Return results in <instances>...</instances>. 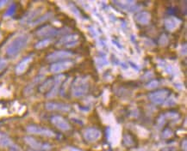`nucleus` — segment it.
Here are the masks:
<instances>
[{"label": "nucleus", "mask_w": 187, "mask_h": 151, "mask_svg": "<svg viewBox=\"0 0 187 151\" xmlns=\"http://www.w3.org/2000/svg\"><path fill=\"white\" fill-rule=\"evenodd\" d=\"M79 39V36L77 34H69L62 37L60 40L59 43L57 46H73L78 43L77 41Z\"/></svg>", "instance_id": "ddd939ff"}, {"label": "nucleus", "mask_w": 187, "mask_h": 151, "mask_svg": "<svg viewBox=\"0 0 187 151\" xmlns=\"http://www.w3.org/2000/svg\"><path fill=\"white\" fill-rule=\"evenodd\" d=\"M84 137L86 140L90 143H95L101 137V131L97 128L93 127L87 128L84 131Z\"/></svg>", "instance_id": "0eeeda50"}, {"label": "nucleus", "mask_w": 187, "mask_h": 151, "mask_svg": "<svg viewBox=\"0 0 187 151\" xmlns=\"http://www.w3.org/2000/svg\"><path fill=\"white\" fill-rule=\"evenodd\" d=\"M169 90H167V89H161V90H158V91L150 93L148 95V98L153 104L161 105L169 97Z\"/></svg>", "instance_id": "7ed1b4c3"}, {"label": "nucleus", "mask_w": 187, "mask_h": 151, "mask_svg": "<svg viewBox=\"0 0 187 151\" xmlns=\"http://www.w3.org/2000/svg\"><path fill=\"white\" fill-rule=\"evenodd\" d=\"M65 79V76L64 75H59L56 76L55 78L54 79V84L51 89L49 90V93L47 94V97L48 98H54L56 95L58 94L60 90V87L61 85V82L64 81Z\"/></svg>", "instance_id": "9d476101"}, {"label": "nucleus", "mask_w": 187, "mask_h": 151, "mask_svg": "<svg viewBox=\"0 0 187 151\" xmlns=\"http://www.w3.org/2000/svg\"><path fill=\"white\" fill-rule=\"evenodd\" d=\"M29 38L27 34L18 35L11 41L6 49V53L10 57H15L27 46Z\"/></svg>", "instance_id": "f257e3e1"}, {"label": "nucleus", "mask_w": 187, "mask_h": 151, "mask_svg": "<svg viewBox=\"0 0 187 151\" xmlns=\"http://www.w3.org/2000/svg\"><path fill=\"white\" fill-rule=\"evenodd\" d=\"M59 33V31L57 30L55 27H51L49 25L44 26L42 28H40L39 30H37L36 34L40 36V37H47V36H54Z\"/></svg>", "instance_id": "4468645a"}, {"label": "nucleus", "mask_w": 187, "mask_h": 151, "mask_svg": "<svg viewBox=\"0 0 187 151\" xmlns=\"http://www.w3.org/2000/svg\"><path fill=\"white\" fill-rule=\"evenodd\" d=\"M24 141L26 144L29 145L32 149H34L35 150H49L51 149V146L48 144H43L40 141L36 140L34 137H25Z\"/></svg>", "instance_id": "39448f33"}, {"label": "nucleus", "mask_w": 187, "mask_h": 151, "mask_svg": "<svg viewBox=\"0 0 187 151\" xmlns=\"http://www.w3.org/2000/svg\"><path fill=\"white\" fill-rule=\"evenodd\" d=\"M50 43H51V40H50V39H45V40H43V41L38 42L37 44H35V47L37 48V49H42V48L48 46Z\"/></svg>", "instance_id": "aec40b11"}, {"label": "nucleus", "mask_w": 187, "mask_h": 151, "mask_svg": "<svg viewBox=\"0 0 187 151\" xmlns=\"http://www.w3.org/2000/svg\"><path fill=\"white\" fill-rule=\"evenodd\" d=\"M54 84V79H49L47 80L44 83H42V85L40 88L41 92H45V91H49Z\"/></svg>", "instance_id": "a211bd4d"}, {"label": "nucleus", "mask_w": 187, "mask_h": 151, "mask_svg": "<svg viewBox=\"0 0 187 151\" xmlns=\"http://www.w3.org/2000/svg\"><path fill=\"white\" fill-rule=\"evenodd\" d=\"M37 14H39L38 10H33V11H31L30 13L28 14L27 16H25V17H23V19L21 21L22 23H24V22H29L32 21L35 17H36V16H37Z\"/></svg>", "instance_id": "6ab92c4d"}, {"label": "nucleus", "mask_w": 187, "mask_h": 151, "mask_svg": "<svg viewBox=\"0 0 187 151\" xmlns=\"http://www.w3.org/2000/svg\"><path fill=\"white\" fill-rule=\"evenodd\" d=\"M184 151H186V140L184 141Z\"/></svg>", "instance_id": "bb28decb"}, {"label": "nucleus", "mask_w": 187, "mask_h": 151, "mask_svg": "<svg viewBox=\"0 0 187 151\" xmlns=\"http://www.w3.org/2000/svg\"><path fill=\"white\" fill-rule=\"evenodd\" d=\"M73 54L71 51H56L47 57V59L50 62H55L59 60H63V59H67V58H72Z\"/></svg>", "instance_id": "6e6552de"}, {"label": "nucleus", "mask_w": 187, "mask_h": 151, "mask_svg": "<svg viewBox=\"0 0 187 151\" xmlns=\"http://www.w3.org/2000/svg\"><path fill=\"white\" fill-rule=\"evenodd\" d=\"M29 151H44V150H29Z\"/></svg>", "instance_id": "cd10ccee"}, {"label": "nucleus", "mask_w": 187, "mask_h": 151, "mask_svg": "<svg viewBox=\"0 0 187 151\" xmlns=\"http://www.w3.org/2000/svg\"><path fill=\"white\" fill-rule=\"evenodd\" d=\"M13 145V143L10 137L6 134L0 132V146L1 147H11Z\"/></svg>", "instance_id": "f3484780"}, {"label": "nucleus", "mask_w": 187, "mask_h": 151, "mask_svg": "<svg viewBox=\"0 0 187 151\" xmlns=\"http://www.w3.org/2000/svg\"><path fill=\"white\" fill-rule=\"evenodd\" d=\"M89 90V82L86 78L77 77L72 84V94L74 97L84 96Z\"/></svg>", "instance_id": "f03ea898"}, {"label": "nucleus", "mask_w": 187, "mask_h": 151, "mask_svg": "<svg viewBox=\"0 0 187 151\" xmlns=\"http://www.w3.org/2000/svg\"><path fill=\"white\" fill-rule=\"evenodd\" d=\"M73 65V62L71 60H65V61L57 62V63H54L51 66H50V71L52 73H60V72L65 71L69 70Z\"/></svg>", "instance_id": "423d86ee"}, {"label": "nucleus", "mask_w": 187, "mask_h": 151, "mask_svg": "<svg viewBox=\"0 0 187 151\" xmlns=\"http://www.w3.org/2000/svg\"><path fill=\"white\" fill-rule=\"evenodd\" d=\"M46 109L49 111H60V112H69L71 106L66 103L49 102L46 104Z\"/></svg>", "instance_id": "9b49d317"}, {"label": "nucleus", "mask_w": 187, "mask_h": 151, "mask_svg": "<svg viewBox=\"0 0 187 151\" xmlns=\"http://www.w3.org/2000/svg\"><path fill=\"white\" fill-rule=\"evenodd\" d=\"M6 66H7V61L5 59H3V58L0 59V71L2 70H4Z\"/></svg>", "instance_id": "5701e85b"}, {"label": "nucleus", "mask_w": 187, "mask_h": 151, "mask_svg": "<svg viewBox=\"0 0 187 151\" xmlns=\"http://www.w3.org/2000/svg\"><path fill=\"white\" fill-rule=\"evenodd\" d=\"M69 151H82L79 149H76V148H70Z\"/></svg>", "instance_id": "a878e982"}, {"label": "nucleus", "mask_w": 187, "mask_h": 151, "mask_svg": "<svg viewBox=\"0 0 187 151\" xmlns=\"http://www.w3.org/2000/svg\"><path fill=\"white\" fill-rule=\"evenodd\" d=\"M161 151H176V149L173 147H169V148H165L163 149Z\"/></svg>", "instance_id": "b1692460"}, {"label": "nucleus", "mask_w": 187, "mask_h": 151, "mask_svg": "<svg viewBox=\"0 0 187 151\" xmlns=\"http://www.w3.org/2000/svg\"><path fill=\"white\" fill-rule=\"evenodd\" d=\"M27 131L29 133L35 134V135H41V136H44V137H54L55 136V134L54 133V131L49 130L48 128L45 127L37 126V125H29L27 127Z\"/></svg>", "instance_id": "20e7f679"}, {"label": "nucleus", "mask_w": 187, "mask_h": 151, "mask_svg": "<svg viewBox=\"0 0 187 151\" xmlns=\"http://www.w3.org/2000/svg\"><path fill=\"white\" fill-rule=\"evenodd\" d=\"M0 39H1V34H0Z\"/></svg>", "instance_id": "c85d7f7f"}, {"label": "nucleus", "mask_w": 187, "mask_h": 151, "mask_svg": "<svg viewBox=\"0 0 187 151\" xmlns=\"http://www.w3.org/2000/svg\"><path fill=\"white\" fill-rule=\"evenodd\" d=\"M158 85H159V82L158 81H152V82H150L147 85V88L149 89H155V88H157L158 87Z\"/></svg>", "instance_id": "4be33fe9"}, {"label": "nucleus", "mask_w": 187, "mask_h": 151, "mask_svg": "<svg viewBox=\"0 0 187 151\" xmlns=\"http://www.w3.org/2000/svg\"><path fill=\"white\" fill-rule=\"evenodd\" d=\"M50 16H51V15H50L49 13V14H46V15H43V17H41V18H40V19H38V20L35 21V22L33 23V25H36V24L41 23V22H42L43 21H46L47 19H49V17H50Z\"/></svg>", "instance_id": "412c9836"}, {"label": "nucleus", "mask_w": 187, "mask_h": 151, "mask_svg": "<svg viewBox=\"0 0 187 151\" xmlns=\"http://www.w3.org/2000/svg\"><path fill=\"white\" fill-rule=\"evenodd\" d=\"M32 60H33V57L32 56H28V57H26L23 59H22L21 61L19 62V64L16 66V69H15L16 74L17 75L23 74L26 71V70L29 67V64L32 62Z\"/></svg>", "instance_id": "f8f14e48"}, {"label": "nucleus", "mask_w": 187, "mask_h": 151, "mask_svg": "<svg viewBox=\"0 0 187 151\" xmlns=\"http://www.w3.org/2000/svg\"><path fill=\"white\" fill-rule=\"evenodd\" d=\"M180 20H179L176 17H171L169 18H167L165 21V26H166V29L169 31H173L176 29L177 27L179 26L180 24Z\"/></svg>", "instance_id": "dca6fc26"}, {"label": "nucleus", "mask_w": 187, "mask_h": 151, "mask_svg": "<svg viewBox=\"0 0 187 151\" xmlns=\"http://www.w3.org/2000/svg\"><path fill=\"white\" fill-rule=\"evenodd\" d=\"M7 3V1H0V8Z\"/></svg>", "instance_id": "393cba45"}, {"label": "nucleus", "mask_w": 187, "mask_h": 151, "mask_svg": "<svg viewBox=\"0 0 187 151\" xmlns=\"http://www.w3.org/2000/svg\"><path fill=\"white\" fill-rule=\"evenodd\" d=\"M51 122L55 126L57 127L60 130H63V131H67L71 129L69 123L63 117L59 116V115L52 117Z\"/></svg>", "instance_id": "1a4fd4ad"}, {"label": "nucleus", "mask_w": 187, "mask_h": 151, "mask_svg": "<svg viewBox=\"0 0 187 151\" xmlns=\"http://www.w3.org/2000/svg\"><path fill=\"white\" fill-rule=\"evenodd\" d=\"M135 21L138 23L142 24V25H147L149 23V22L151 21V15L149 12L147 11H142L140 13L136 14L135 16Z\"/></svg>", "instance_id": "2eb2a0df"}]
</instances>
